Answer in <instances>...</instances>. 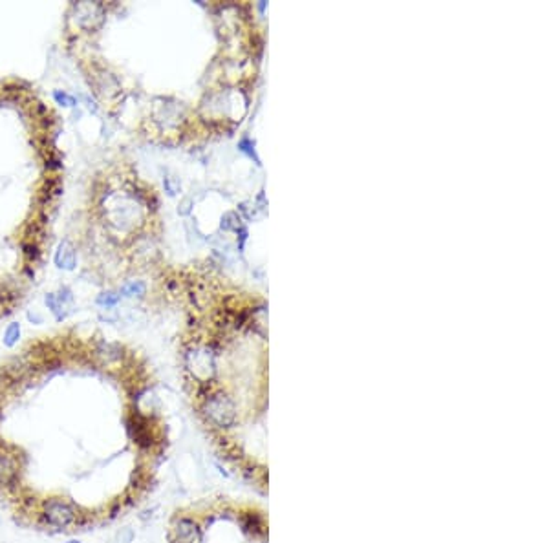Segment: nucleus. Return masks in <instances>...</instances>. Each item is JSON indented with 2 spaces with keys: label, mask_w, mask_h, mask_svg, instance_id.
<instances>
[{
  "label": "nucleus",
  "mask_w": 549,
  "mask_h": 543,
  "mask_svg": "<svg viewBox=\"0 0 549 543\" xmlns=\"http://www.w3.org/2000/svg\"><path fill=\"white\" fill-rule=\"evenodd\" d=\"M77 20L85 28L86 20H92V29H97L105 20V10L97 2H83L77 6Z\"/></svg>",
  "instance_id": "6e6552de"
},
{
  "label": "nucleus",
  "mask_w": 549,
  "mask_h": 543,
  "mask_svg": "<svg viewBox=\"0 0 549 543\" xmlns=\"http://www.w3.org/2000/svg\"><path fill=\"white\" fill-rule=\"evenodd\" d=\"M136 538V530L129 525H124L121 529L115 530V534L112 536V542L110 543H132Z\"/></svg>",
  "instance_id": "9b49d317"
},
{
  "label": "nucleus",
  "mask_w": 549,
  "mask_h": 543,
  "mask_svg": "<svg viewBox=\"0 0 549 543\" xmlns=\"http://www.w3.org/2000/svg\"><path fill=\"white\" fill-rule=\"evenodd\" d=\"M55 263H57L61 269H68V271H72L73 267H76V249H73V245L68 242V240H64V242L59 245L57 254H55Z\"/></svg>",
  "instance_id": "1a4fd4ad"
},
{
  "label": "nucleus",
  "mask_w": 549,
  "mask_h": 543,
  "mask_svg": "<svg viewBox=\"0 0 549 543\" xmlns=\"http://www.w3.org/2000/svg\"><path fill=\"white\" fill-rule=\"evenodd\" d=\"M145 293V286L141 282H132L129 286H124L121 289V295L124 296H141Z\"/></svg>",
  "instance_id": "ddd939ff"
},
{
  "label": "nucleus",
  "mask_w": 549,
  "mask_h": 543,
  "mask_svg": "<svg viewBox=\"0 0 549 543\" xmlns=\"http://www.w3.org/2000/svg\"><path fill=\"white\" fill-rule=\"evenodd\" d=\"M94 519L96 514H85L81 507L62 494L44 495L43 500H38L37 512H35V521L41 527L57 534L83 530Z\"/></svg>",
  "instance_id": "f257e3e1"
},
{
  "label": "nucleus",
  "mask_w": 549,
  "mask_h": 543,
  "mask_svg": "<svg viewBox=\"0 0 549 543\" xmlns=\"http://www.w3.org/2000/svg\"><path fill=\"white\" fill-rule=\"evenodd\" d=\"M53 97H55V101L57 103H61V105L64 106H76V99H73L72 96H68V94H64V92H53Z\"/></svg>",
  "instance_id": "dca6fc26"
},
{
  "label": "nucleus",
  "mask_w": 549,
  "mask_h": 543,
  "mask_svg": "<svg viewBox=\"0 0 549 543\" xmlns=\"http://www.w3.org/2000/svg\"><path fill=\"white\" fill-rule=\"evenodd\" d=\"M22 249H24V256L28 262H37L38 256H41V253H38V247L37 243H22Z\"/></svg>",
  "instance_id": "4468645a"
},
{
  "label": "nucleus",
  "mask_w": 549,
  "mask_h": 543,
  "mask_svg": "<svg viewBox=\"0 0 549 543\" xmlns=\"http://www.w3.org/2000/svg\"><path fill=\"white\" fill-rule=\"evenodd\" d=\"M204 529L191 516H176L171 525V543H201Z\"/></svg>",
  "instance_id": "423d86ee"
},
{
  "label": "nucleus",
  "mask_w": 549,
  "mask_h": 543,
  "mask_svg": "<svg viewBox=\"0 0 549 543\" xmlns=\"http://www.w3.org/2000/svg\"><path fill=\"white\" fill-rule=\"evenodd\" d=\"M64 543H83V542L79 538H70V540H66Z\"/></svg>",
  "instance_id": "a211bd4d"
},
{
  "label": "nucleus",
  "mask_w": 549,
  "mask_h": 543,
  "mask_svg": "<svg viewBox=\"0 0 549 543\" xmlns=\"http://www.w3.org/2000/svg\"><path fill=\"white\" fill-rule=\"evenodd\" d=\"M92 355H94V361H96L103 370H114V368L123 364L124 348L117 342L101 340V342H97L96 346H94Z\"/></svg>",
  "instance_id": "0eeeda50"
},
{
  "label": "nucleus",
  "mask_w": 549,
  "mask_h": 543,
  "mask_svg": "<svg viewBox=\"0 0 549 543\" xmlns=\"http://www.w3.org/2000/svg\"><path fill=\"white\" fill-rule=\"evenodd\" d=\"M120 302V295H115V293H101L99 296H97V304L99 305H115Z\"/></svg>",
  "instance_id": "2eb2a0df"
},
{
  "label": "nucleus",
  "mask_w": 549,
  "mask_h": 543,
  "mask_svg": "<svg viewBox=\"0 0 549 543\" xmlns=\"http://www.w3.org/2000/svg\"><path fill=\"white\" fill-rule=\"evenodd\" d=\"M46 305H48L50 310H52V313L55 314V319L57 320H62L64 317H66V311H64V305L59 302L57 295H53V293H50V295H46Z\"/></svg>",
  "instance_id": "f8f14e48"
},
{
  "label": "nucleus",
  "mask_w": 549,
  "mask_h": 543,
  "mask_svg": "<svg viewBox=\"0 0 549 543\" xmlns=\"http://www.w3.org/2000/svg\"><path fill=\"white\" fill-rule=\"evenodd\" d=\"M35 364L31 355H20V357H11L6 361L0 368V379L8 384V386H17L20 382H24L29 375H34Z\"/></svg>",
  "instance_id": "39448f33"
},
{
  "label": "nucleus",
  "mask_w": 549,
  "mask_h": 543,
  "mask_svg": "<svg viewBox=\"0 0 549 543\" xmlns=\"http://www.w3.org/2000/svg\"><path fill=\"white\" fill-rule=\"evenodd\" d=\"M28 319L31 320V322H37V324H41V322H43V319H41L38 314H34V313H28Z\"/></svg>",
  "instance_id": "f3484780"
},
{
  "label": "nucleus",
  "mask_w": 549,
  "mask_h": 543,
  "mask_svg": "<svg viewBox=\"0 0 549 543\" xmlns=\"http://www.w3.org/2000/svg\"><path fill=\"white\" fill-rule=\"evenodd\" d=\"M24 456L15 447L0 441V492L17 495L22 488Z\"/></svg>",
  "instance_id": "7ed1b4c3"
},
{
  "label": "nucleus",
  "mask_w": 549,
  "mask_h": 543,
  "mask_svg": "<svg viewBox=\"0 0 549 543\" xmlns=\"http://www.w3.org/2000/svg\"><path fill=\"white\" fill-rule=\"evenodd\" d=\"M187 370L200 384H207L213 381L216 373V362L213 352L207 348H196L187 353Z\"/></svg>",
  "instance_id": "20e7f679"
},
{
  "label": "nucleus",
  "mask_w": 549,
  "mask_h": 543,
  "mask_svg": "<svg viewBox=\"0 0 549 543\" xmlns=\"http://www.w3.org/2000/svg\"><path fill=\"white\" fill-rule=\"evenodd\" d=\"M201 417L211 428L229 430L238 423V408L231 396L224 391H215L201 403Z\"/></svg>",
  "instance_id": "f03ea898"
},
{
  "label": "nucleus",
  "mask_w": 549,
  "mask_h": 543,
  "mask_svg": "<svg viewBox=\"0 0 549 543\" xmlns=\"http://www.w3.org/2000/svg\"><path fill=\"white\" fill-rule=\"evenodd\" d=\"M19 338H20V324L19 322H11V324L6 328L2 342H4L6 348H13V346H17V342H19Z\"/></svg>",
  "instance_id": "9d476101"
}]
</instances>
